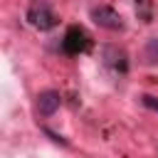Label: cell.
I'll return each instance as SVG.
<instances>
[{"label":"cell","instance_id":"1","mask_svg":"<svg viewBox=\"0 0 158 158\" xmlns=\"http://www.w3.org/2000/svg\"><path fill=\"white\" fill-rule=\"evenodd\" d=\"M91 20L99 25V27H104V30H111V32H116V30H123V17L114 10V7H109V5H99V7H91Z\"/></svg>","mask_w":158,"mask_h":158},{"label":"cell","instance_id":"2","mask_svg":"<svg viewBox=\"0 0 158 158\" xmlns=\"http://www.w3.org/2000/svg\"><path fill=\"white\" fill-rule=\"evenodd\" d=\"M64 52L67 54H79L89 47V35L81 30V27H69L67 35H64V42H62Z\"/></svg>","mask_w":158,"mask_h":158},{"label":"cell","instance_id":"3","mask_svg":"<svg viewBox=\"0 0 158 158\" xmlns=\"http://www.w3.org/2000/svg\"><path fill=\"white\" fill-rule=\"evenodd\" d=\"M27 20H30V22H32L37 30H52V27L57 25L54 12H52L49 7H44V5H35V7H30Z\"/></svg>","mask_w":158,"mask_h":158},{"label":"cell","instance_id":"4","mask_svg":"<svg viewBox=\"0 0 158 158\" xmlns=\"http://www.w3.org/2000/svg\"><path fill=\"white\" fill-rule=\"evenodd\" d=\"M59 104H62V99H59L57 91H42V94H37V114L40 116H52L59 109Z\"/></svg>","mask_w":158,"mask_h":158},{"label":"cell","instance_id":"5","mask_svg":"<svg viewBox=\"0 0 158 158\" xmlns=\"http://www.w3.org/2000/svg\"><path fill=\"white\" fill-rule=\"evenodd\" d=\"M104 54H106V64H111V67H116V69H121V72L126 69V54H123L121 49H114V47H109Z\"/></svg>","mask_w":158,"mask_h":158},{"label":"cell","instance_id":"6","mask_svg":"<svg viewBox=\"0 0 158 158\" xmlns=\"http://www.w3.org/2000/svg\"><path fill=\"white\" fill-rule=\"evenodd\" d=\"M146 62L148 64H158V37H151L146 42Z\"/></svg>","mask_w":158,"mask_h":158},{"label":"cell","instance_id":"7","mask_svg":"<svg viewBox=\"0 0 158 158\" xmlns=\"http://www.w3.org/2000/svg\"><path fill=\"white\" fill-rule=\"evenodd\" d=\"M141 101H143V104H146L148 109L158 111V99H156V96H151V94H143V96H141Z\"/></svg>","mask_w":158,"mask_h":158}]
</instances>
